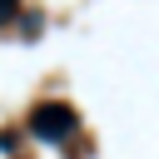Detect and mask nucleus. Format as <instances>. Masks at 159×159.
I'll list each match as a JSON object with an SVG mask.
<instances>
[{
	"mask_svg": "<svg viewBox=\"0 0 159 159\" xmlns=\"http://www.w3.org/2000/svg\"><path fill=\"white\" fill-rule=\"evenodd\" d=\"M15 15H20V0H0V25H10Z\"/></svg>",
	"mask_w": 159,
	"mask_h": 159,
	"instance_id": "obj_2",
	"label": "nucleus"
},
{
	"mask_svg": "<svg viewBox=\"0 0 159 159\" xmlns=\"http://www.w3.org/2000/svg\"><path fill=\"white\" fill-rule=\"evenodd\" d=\"M30 129H35V139L60 144V139H70V134L80 129V114H75L65 99H45V104H35V114H30Z\"/></svg>",
	"mask_w": 159,
	"mask_h": 159,
	"instance_id": "obj_1",
	"label": "nucleus"
}]
</instances>
